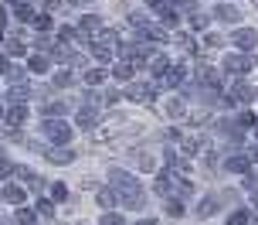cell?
Segmentation results:
<instances>
[{
  "mask_svg": "<svg viewBox=\"0 0 258 225\" xmlns=\"http://www.w3.org/2000/svg\"><path fill=\"white\" fill-rule=\"evenodd\" d=\"M78 123H82V126H92V123H95L92 109H82V113H78Z\"/></svg>",
  "mask_w": 258,
  "mask_h": 225,
  "instance_id": "ffe728a7",
  "label": "cell"
},
{
  "mask_svg": "<svg viewBox=\"0 0 258 225\" xmlns=\"http://www.w3.org/2000/svg\"><path fill=\"white\" fill-rule=\"evenodd\" d=\"M255 140H258V126H255Z\"/></svg>",
  "mask_w": 258,
  "mask_h": 225,
  "instance_id": "4dcf8cb0",
  "label": "cell"
},
{
  "mask_svg": "<svg viewBox=\"0 0 258 225\" xmlns=\"http://www.w3.org/2000/svg\"><path fill=\"white\" fill-rule=\"evenodd\" d=\"M72 85V72H58L54 75V89H68Z\"/></svg>",
  "mask_w": 258,
  "mask_h": 225,
  "instance_id": "2e32d148",
  "label": "cell"
},
{
  "mask_svg": "<svg viewBox=\"0 0 258 225\" xmlns=\"http://www.w3.org/2000/svg\"><path fill=\"white\" fill-rule=\"evenodd\" d=\"M17 222L21 225H34V212H17Z\"/></svg>",
  "mask_w": 258,
  "mask_h": 225,
  "instance_id": "44dd1931",
  "label": "cell"
},
{
  "mask_svg": "<svg viewBox=\"0 0 258 225\" xmlns=\"http://www.w3.org/2000/svg\"><path fill=\"white\" fill-rule=\"evenodd\" d=\"M11 7H14V17H17V21H34V17L41 14V11H34L31 0H14Z\"/></svg>",
  "mask_w": 258,
  "mask_h": 225,
  "instance_id": "5b68a950",
  "label": "cell"
},
{
  "mask_svg": "<svg viewBox=\"0 0 258 225\" xmlns=\"http://www.w3.org/2000/svg\"><path fill=\"white\" fill-rule=\"evenodd\" d=\"M58 7H61V0H44V11H48V14L58 11Z\"/></svg>",
  "mask_w": 258,
  "mask_h": 225,
  "instance_id": "484cf974",
  "label": "cell"
},
{
  "mask_svg": "<svg viewBox=\"0 0 258 225\" xmlns=\"http://www.w3.org/2000/svg\"><path fill=\"white\" fill-rule=\"evenodd\" d=\"M27 68H31L34 75H44V72L51 68V62H48V55H31V62H27Z\"/></svg>",
  "mask_w": 258,
  "mask_h": 225,
  "instance_id": "ba28073f",
  "label": "cell"
},
{
  "mask_svg": "<svg viewBox=\"0 0 258 225\" xmlns=\"http://www.w3.org/2000/svg\"><path fill=\"white\" fill-rule=\"evenodd\" d=\"M133 72H136V65H133V62H116V65H112V79L129 82V79H133Z\"/></svg>",
  "mask_w": 258,
  "mask_h": 225,
  "instance_id": "52a82bcc",
  "label": "cell"
},
{
  "mask_svg": "<svg viewBox=\"0 0 258 225\" xmlns=\"http://www.w3.org/2000/svg\"><path fill=\"white\" fill-rule=\"evenodd\" d=\"M7 52H11V55H17V58H21V55H27V44H24V41H21V38H11V41H7Z\"/></svg>",
  "mask_w": 258,
  "mask_h": 225,
  "instance_id": "5bb4252c",
  "label": "cell"
},
{
  "mask_svg": "<svg viewBox=\"0 0 258 225\" xmlns=\"http://www.w3.org/2000/svg\"><path fill=\"white\" fill-rule=\"evenodd\" d=\"M224 167H228L231 174H245L248 171V157H241V154H238V157H228V160H224Z\"/></svg>",
  "mask_w": 258,
  "mask_h": 225,
  "instance_id": "30bf717a",
  "label": "cell"
},
{
  "mask_svg": "<svg viewBox=\"0 0 258 225\" xmlns=\"http://www.w3.org/2000/svg\"><path fill=\"white\" fill-rule=\"evenodd\" d=\"M99 205L109 208V205H112V191H99Z\"/></svg>",
  "mask_w": 258,
  "mask_h": 225,
  "instance_id": "7402d4cb",
  "label": "cell"
},
{
  "mask_svg": "<svg viewBox=\"0 0 258 225\" xmlns=\"http://www.w3.org/2000/svg\"><path fill=\"white\" fill-rule=\"evenodd\" d=\"M58 38H61V41H72V38H78V27H72V24L58 27Z\"/></svg>",
  "mask_w": 258,
  "mask_h": 225,
  "instance_id": "e0dca14e",
  "label": "cell"
},
{
  "mask_svg": "<svg viewBox=\"0 0 258 225\" xmlns=\"http://www.w3.org/2000/svg\"><path fill=\"white\" fill-rule=\"evenodd\" d=\"M0 72H11V62H7V55H0Z\"/></svg>",
  "mask_w": 258,
  "mask_h": 225,
  "instance_id": "4316f807",
  "label": "cell"
},
{
  "mask_svg": "<svg viewBox=\"0 0 258 225\" xmlns=\"http://www.w3.org/2000/svg\"><path fill=\"white\" fill-rule=\"evenodd\" d=\"M214 17H218V21H228V24H241V7L218 4V7H214Z\"/></svg>",
  "mask_w": 258,
  "mask_h": 225,
  "instance_id": "277c9868",
  "label": "cell"
},
{
  "mask_svg": "<svg viewBox=\"0 0 258 225\" xmlns=\"http://www.w3.org/2000/svg\"><path fill=\"white\" fill-rule=\"evenodd\" d=\"M44 137H51V144H68L72 140V126L68 123H58V119H48L44 123Z\"/></svg>",
  "mask_w": 258,
  "mask_h": 225,
  "instance_id": "7a4b0ae2",
  "label": "cell"
},
{
  "mask_svg": "<svg viewBox=\"0 0 258 225\" xmlns=\"http://www.w3.org/2000/svg\"><path fill=\"white\" fill-rule=\"evenodd\" d=\"M24 119H27V106L24 103H17V106L7 109V123H24Z\"/></svg>",
  "mask_w": 258,
  "mask_h": 225,
  "instance_id": "8fae6325",
  "label": "cell"
},
{
  "mask_svg": "<svg viewBox=\"0 0 258 225\" xmlns=\"http://www.w3.org/2000/svg\"><path fill=\"white\" fill-rule=\"evenodd\" d=\"M0 44H4V34H0Z\"/></svg>",
  "mask_w": 258,
  "mask_h": 225,
  "instance_id": "1f68e13d",
  "label": "cell"
},
{
  "mask_svg": "<svg viewBox=\"0 0 258 225\" xmlns=\"http://www.w3.org/2000/svg\"><path fill=\"white\" fill-rule=\"evenodd\" d=\"M38 212H41V215H51V212H54L51 201H38Z\"/></svg>",
  "mask_w": 258,
  "mask_h": 225,
  "instance_id": "d4e9b609",
  "label": "cell"
},
{
  "mask_svg": "<svg viewBox=\"0 0 258 225\" xmlns=\"http://www.w3.org/2000/svg\"><path fill=\"white\" fill-rule=\"evenodd\" d=\"M228 225H248V212H234L231 218H228Z\"/></svg>",
  "mask_w": 258,
  "mask_h": 225,
  "instance_id": "d6986e66",
  "label": "cell"
},
{
  "mask_svg": "<svg viewBox=\"0 0 258 225\" xmlns=\"http://www.w3.org/2000/svg\"><path fill=\"white\" fill-rule=\"evenodd\" d=\"M102 225H122V218H119V215H112V212H109V215H105V218H102Z\"/></svg>",
  "mask_w": 258,
  "mask_h": 225,
  "instance_id": "cb8c5ba5",
  "label": "cell"
},
{
  "mask_svg": "<svg viewBox=\"0 0 258 225\" xmlns=\"http://www.w3.org/2000/svg\"><path fill=\"white\" fill-rule=\"evenodd\" d=\"M78 31H85V34H95V31H102V17H99V14H82V21H78Z\"/></svg>",
  "mask_w": 258,
  "mask_h": 225,
  "instance_id": "8992f818",
  "label": "cell"
},
{
  "mask_svg": "<svg viewBox=\"0 0 258 225\" xmlns=\"http://www.w3.org/2000/svg\"><path fill=\"white\" fill-rule=\"evenodd\" d=\"M102 82H105L102 68H89V72H85V85H102Z\"/></svg>",
  "mask_w": 258,
  "mask_h": 225,
  "instance_id": "7c38bea8",
  "label": "cell"
},
{
  "mask_svg": "<svg viewBox=\"0 0 258 225\" xmlns=\"http://www.w3.org/2000/svg\"><path fill=\"white\" fill-rule=\"evenodd\" d=\"M51 191H54V198H58V201H64V198H68V188H64V185H54Z\"/></svg>",
  "mask_w": 258,
  "mask_h": 225,
  "instance_id": "603a6c76",
  "label": "cell"
},
{
  "mask_svg": "<svg viewBox=\"0 0 258 225\" xmlns=\"http://www.w3.org/2000/svg\"><path fill=\"white\" fill-rule=\"evenodd\" d=\"M0 27H7V7L0 4Z\"/></svg>",
  "mask_w": 258,
  "mask_h": 225,
  "instance_id": "83f0119b",
  "label": "cell"
},
{
  "mask_svg": "<svg viewBox=\"0 0 258 225\" xmlns=\"http://www.w3.org/2000/svg\"><path fill=\"white\" fill-rule=\"evenodd\" d=\"M140 225H156V222H153V218H150V222H140Z\"/></svg>",
  "mask_w": 258,
  "mask_h": 225,
  "instance_id": "f1b7e54d",
  "label": "cell"
},
{
  "mask_svg": "<svg viewBox=\"0 0 258 225\" xmlns=\"http://www.w3.org/2000/svg\"><path fill=\"white\" fill-rule=\"evenodd\" d=\"M183 113H187V106H183L180 99H170V103H167V116H173V119H180Z\"/></svg>",
  "mask_w": 258,
  "mask_h": 225,
  "instance_id": "4fadbf2b",
  "label": "cell"
},
{
  "mask_svg": "<svg viewBox=\"0 0 258 225\" xmlns=\"http://www.w3.org/2000/svg\"><path fill=\"white\" fill-rule=\"evenodd\" d=\"M126 96L136 99V103H150V99H153V85H150V82H129Z\"/></svg>",
  "mask_w": 258,
  "mask_h": 225,
  "instance_id": "3957f363",
  "label": "cell"
},
{
  "mask_svg": "<svg viewBox=\"0 0 258 225\" xmlns=\"http://www.w3.org/2000/svg\"><path fill=\"white\" fill-rule=\"evenodd\" d=\"M48 160H54V164H68V160H72V150H48Z\"/></svg>",
  "mask_w": 258,
  "mask_h": 225,
  "instance_id": "9a60e30c",
  "label": "cell"
},
{
  "mask_svg": "<svg viewBox=\"0 0 258 225\" xmlns=\"http://www.w3.org/2000/svg\"><path fill=\"white\" fill-rule=\"evenodd\" d=\"M231 48L234 52H245V55H255L258 52V27H251V24H238L231 31Z\"/></svg>",
  "mask_w": 258,
  "mask_h": 225,
  "instance_id": "6da1fadb",
  "label": "cell"
},
{
  "mask_svg": "<svg viewBox=\"0 0 258 225\" xmlns=\"http://www.w3.org/2000/svg\"><path fill=\"white\" fill-rule=\"evenodd\" d=\"M238 123H241V126H258V119H255V113H251V109H245V113L238 116Z\"/></svg>",
  "mask_w": 258,
  "mask_h": 225,
  "instance_id": "ac0fdd59",
  "label": "cell"
},
{
  "mask_svg": "<svg viewBox=\"0 0 258 225\" xmlns=\"http://www.w3.org/2000/svg\"><path fill=\"white\" fill-rule=\"evenodd\" d=\"M251 7H255V11H258V0H251Z\"/></svg>",
  "mask_w": 258,
  "mask_h": 225,
  "instance_id": "f546056e",
  "label": "cell"
},
{
  "mask_svg": "<svg viewBox=\"0 0 258 225\" xmlns=\"http://www.w3.org/2000/svg\"><path fill=\"white\" fill-rule=\"evenodd\" d=\"M4 201L21 205V201H24V188H21V185H4Z\"/></svg>",
  "mask_w": 258,
  "mask_h": 225,
  "instance_id": "9c48e42d",
  "label": "cell"
}]
</instances>
